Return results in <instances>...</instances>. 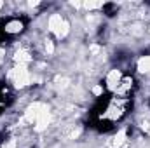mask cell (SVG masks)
<instances>
[{
	"label": "cell",
	"mask_w": 150,
	"mask_h": 148,
	"mask_svg": "<svg viewBox=\"0 0 150 148\" xmlns=\"http://www.w3.org/2000/svg\"><path fill=\"white\" fill-rule=\"evenodd\" d=\"M25 30H26V23H25V19L19 18V16L9 18V19L5 21V25H4V33L9 35V37H19V35L25 33Z\"/></svg>",
	"instance_id": "obj_2"
},
{
	"label": "cell",
	"mask_w": 150,
	"mask_h": 148,
	"mask_svg": "<svg viewBox=\"0 0 150 148\" xmlns=\"http://www.w3.org/2000/svg\"><path fill=\"white\" fill-rule=\"evenodd\" d=\"M136 70H138L140 75L150 78V54L138 56V59H136Z\"/></svg>",
	"instance_id": "obj_3"
},
{
	"label": "cell",
	"mask_w": 150,
	"mask_h": 148,
	"mask_svg": "<svg viewBox=\"0 0 150 148\" xmlns=\"http://www.w3.org/2000/svg\"><path fill=\"white\" fill-rule=\"evenodd\" d=\"M45 30H47V35L54 42H61V40H67L68 35L72 33V25L65 14L51 12L45 18Z\"/></svg>",
	"instance_id": "obj_1"
}]
</instances>
